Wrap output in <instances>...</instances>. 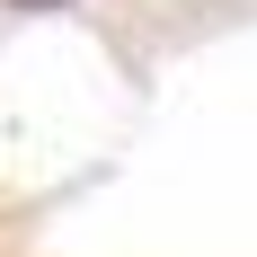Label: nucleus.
Returning a JSON list of instances; mask_svg holds the SVG:
<instances>
[{"instance_id": "1", "label": "nucleus", "mask_w": 257, "mask_h": 257, "mask_svg": "<svg viewBox=\"0 0 257 257\" xmlns=\"http://www.w3.org/2000/svg\"><path fill=\"white\" fill-rule=\"evenodd\" d=\"M9 9H62V0H9Z\"/></svg>"}]
</instances>
